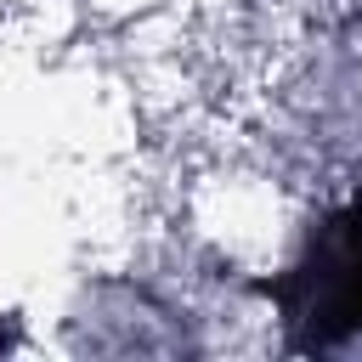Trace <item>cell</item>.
<instances>
[{"instance_id": "cell-1", "label": "cell", "mask_w": 362, "mask_h": 362, "mask_svg": "<svg viewBox=\"0 0 362 362\" xmlns=\"http://www.w3.org/2000/svg\"><path fill=\"white\" fill-rule=\"evenodd\" d=\"M260 294L277 305L288 351H339L362 339V187L305 226L300 255L260 283Z\"/></svg>"}]
</instances>
